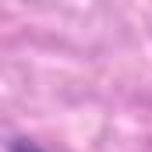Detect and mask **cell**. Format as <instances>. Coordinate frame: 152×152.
Listing matches in <instances>:
<instances>
[{"mask_svg":"<svg viewBox=\"0 0 152 152\" xmlns=\"http://www.w3.org/2000/svg\"><path fill=\"white\" fill-rule=\"evenodd\" d=\"M7 152H50V149H42L32 138H11V142H7Z\"/></svg>","mask_w":152,"mask_h":152,"instance_id":"cell-1","label":"cell"}]
</instances>
